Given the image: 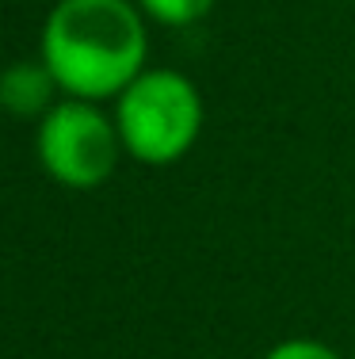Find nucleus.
I'll return each mask as SVG.
<instances>
[{
  "instance_id": "obj_4",
  "label": "nucleus",
  "mask_w": 355,
  "mask_h": 359,
  "mask_svg": "<svg viewBox=\"0 0 355 359\" xmlns=\"http://www.w3.org/2000/svg\"><path fill=\"white\" fill-rule=\"evenodd\" d=\"M57 81L46 62H12L0 69V111L15 118H42L57 104Z\"/></svg>"
},
{
  "instance_id": "obj_6",
  "label": "nucleus",
  "mask_w": 355,
  "mask_h": 359,
  "mask_svg": "<svg viewBox=\"0 0 355 359\" xmlns=\"http://www.w3.org/2000/svg\"><path fill=\"white\" fill-rule=\"evenodd\" d=\"M264 359H344V355L333 352L328 344H321V340L294 337V340H283V344H275Z\"/></svg>"
},
{
  "instance_id": "obj_5",
  "label": "nucleus",
  "mask_w": 355,
  "mask_h": 359,
  "mask_svg": "<svg viewBox=\"0 0 355 359\" xmlns=\"http://www.w3.org/2000/svg\"><path fill=\"white\" fill-rule=\"evenodd\" d=\"M149 20L165 23V27H191L199 23L218 0H134Z\"/></svg>"
},
{
  "instance_id": "obj_3",
  "label": "nucleus",
  "mask_w": 355,
  "mask_h": 359,
  "mask_svg": "<svg viewBox=\"0 0 355 359\" xmlns=\"http://www.w3.org/2000/svg\"><path fill=\"white\" fill-rule=\"evenodd\" d=\"M35 149L50 180L73 191H92L107 184L123 157V138H118L115 115H107L92 100H57L46 115L39 118Z\"/></svg>"
},
{
  "instance_id": "obj_2",
  "label": "nucleus",
  "mask_w": 355,
  "mask_h": 359,
  "mask_svg": "<svg viewBox=\"0 0 355 359\" xmlns=\"http://www.w3.org/2000/svg\"><path fill=\"white\" fill-rule=\"evenodd\" d=\"M123 149L141 165H176L202 134V96L195 81L176 69L138 73L115 100Z\"/></svg>"
},
{
  "instance_id": "obj_1",
  "label": "nucleus",
  "mask_w": 355,
  "mask_h": 359,
  "mask_svg": "<svg viewBox=\"0 0 355 359\" xmlns=\"http://www.w3.org/2000/svg\"><path fill=\"white\" fill-rule=\"evenodd\" d=\"M149 31L134 0H57L42 27V62L73 100H118L146 73Z\"/></svg>"
},
{
  "instance_id": "obj_7",
  "label": "nucleus",
  "mask_w": 355,
  "mask_h": 359,
  "mask_svg": "<svg viewBox=\"0 0 355 359\" xmlns=\"http://www.w3.org/2000/svg\"><path fill=\"white\" fill-rule=\"evenodd\" d=\"M351 359H355V355H351Z\"/></svg>"
}]
</instances>
